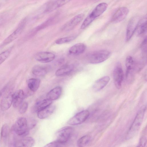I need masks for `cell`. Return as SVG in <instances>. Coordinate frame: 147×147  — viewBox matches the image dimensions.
<instances>
[{"instance_id": "44dd1931", "label": "cell", "mask_w": 147, "mask_h": 147, "mask_svg": "<svg viewBox=\"0 0 147 147\" xmlns=\"http://www.w3.org/2000/svg\"><path fill=\"white\" fill-rule=\"evenodd\" d=\"M49 67L43 65H36L32 68V72L35 76H45L49 70Z\"/></svg>"}, {"instance_id": "484cf974", "label": "cell", "mask_w": 147, "mask_h": 147, "mask_svg": "<svg viewBox=\"0 0 147 147\" xmlns=\"http://www.w3.org/2000/svg\"><path fill=\"white\" fill-rule=\"evenodd\" d=\"M91 137L88 135H85L79 139L77 142L78 147H84L87 145L91 140Z\"/></svg>"}, {"instance_id": "30bf717a", "label": "cell", "mask_w": 147, "mask_h": 147, "mask_svg": "<svg viewBox=\"0 0 147 147\" xmlns=\"http://www.w3.org/2000/svg\"><path fill=\"white\" fill-rule=\"evenodd\" d=\"M55 58L54 54L50 52H42L38 53L35 55V58L38 61L47 63L53 61Z\"/></svg>"}, {"instance_id": "5bb4252c", "label": "cell", "mask_w": 147, "mask_h": 147, "mask_svg": "<svg viewBox=\"0 0 147 147\" xmlns=\"http://www.w3.org/2000/svg\"><path fill=\"white\" fill-rule=\"evenodd\" d=\"M110 80V78L108 76H104L98 79L93 85V89L96 91L101 90L107 85Z\"/></svg>"}, {"instance_id": "4316f807", "label": "cell", "mask_w": 147, "mask_h": 147, "mask_svg": "<svg viewBox=\"0 0 147 147\" xmlns=\"http://www.w3.org/2000/svg\"><path fill=\"white\" fill-rule=\"evenodd\" d=\"M126 71L135 70V63L131 56H128L125 61Z\"/></svg>"}, {"instance_id": "9a60e30c", "label": "cell", "mask_w": 147, "mask_h": 147, "mask_svg": "<svg viewBox=\"0 0 147 147\" xmlns=\"http://www.w3.org/2000/svg\"><path fill=\"white\" fill-rule=\"evenodd\" d=\"M34 139L31 137H25L15 142V146L30 147L34 144Z\"/></svg>"}, {"instance_id": "7a4b0ae2", "label": "cell", "mask_w": 147, "mask_h": 147, "mask_svg": "<svg viewBox=\"0 0 147 147\" xmlns=\"http://www.w3.org/2000/svg\"><path fill=\"white\" fill-rule=\"evenodd\" d=\"M111 53L107 50H100L92 51L88 54L86 56L88 61L92 64L102 63L108 59Z\"/></svg>"}, {"instance_id": "603a6c76", "label": "cell", "mask_w": 147, "mask_h": 147, "mask_svg": "<svg viewBox=\"0 0 147 147\" xmlns=\"http://www.w3.org/2000/svg\"><path fill=\"white\" fill-rule=\"evenodd\" d=\"M40 80L38 78H32L29 79L27 82V85L29 89L32 92H35L40 86Z\"/></svg>"}, {"instance_id": "7c38bea8", "label": "cell", "mask_w": 147, "mask_h": 147, "mask_svg": "<svg viewBox=\"0 0 147 147\" xmlns=\"http://www.w3.org/2000/svg\"><path fill=\"white\" fill-rule=\"evenodd\" d=\"M25 97L26 95L22 90H18L13 93L12 105L13 107L15 108L19 107L23 102Z\"/></svg>"}, {"instance_id": "f546056e", "label": "cell", "mask_w": 147, "mask_h": 147, "mask_svg": "<svg viewBox=\"0 0 147 147\" xmlns=\"http://www.w3.org/2000/svg\"><path fill=\"white\" fill-rule=\"evenodd\" d=\"M76 38V36H70L60 38L56 40L55 43L58 45L69 42L74 40Z\"/></svg>"}, {"instance_id": "52a82bcc", "label": "cell", "mask_w": 147, "mask_h": 147, "mask_svg": "<svg viewBox=\"0 0 147 147\" xmlns=\"http://www.w3.org/2000/svg\"><path fill=\"white\" fill-rule=\"evenodd\" d=\"M90 113L88 111L84 110L79 112L71 117L68 123L72 125H77L84 122L88 118Z\"/></svg>"}, {"instance_id": "d590c367", "label": "cell", "mask_w": 147, "mask_h": 147, "mask_svg": "<svg viewBox=\"0 0 147 147\" xmlns=\"http://www.w3.org/2000/svg\"><path fill=\"white\" fill-rule=\"evenodd\" d=\"M4 22V19L2 18H0V26Z\"/></svg>"}, {"instance_id": "d4e9b609", "label": "cell", "mask_w": 147, "mask_h": 147, "mask_svg": "<svg viewBox=\"0 0 147 147\" xmlns=\"http://www.w3.org/2000/svg\"><path fill=\"white\" fill-rule=\"evenodd\" d=\"M74 68L73 66L72 65H66L58 69L56 71L55 74L57 76L67 75L72 71Z\"/></svg>"}, {"instance_id": "e0dca14e", "label": "cell", "mask_w": 147, "mask_h": 147, "mask_svg": "<svg viewBox=\"0 0 147 147\" xmlns=\"http://www.w3.org/2000/svg\"><path fill=\"white\" fill-rule=\"evenodd\" d=\"M86 48V45L84 43H77L71 47L69 50L70 55H78L83 53Z\"/></svg>"}, {"instance_id": "836d02e7", "label": "cell", "mask_w": 147, "mask_h": 147, "mask_svg": "<svg viewBox=\"0 0 147 147\" xmlns=\"http://www.w3.org/2000/svg\"><path fill=\"white\" fill-rule=\"evenodd\" d=\"M141 48L143 56L146 57L147 53V39L146 37L143 40L141 45Z\"/></svg>"}, {"instance_id": "9c48e42d", "label": "cell", "mask_w": 147, "mask_h": 147, "mask_svg": "<svg viewBox=\"0 0 147 147\" xmlns=\"http://www.w3.org/2000/svg\"><path fill=\"white\" fill-rule=\"evenodd\" d=\"M129 12V9L126 7H121L119 8L112 16L111 22L117 23L122 21L126 18Z\"/></svg>"}, {"instance_id": "6da1fadb", "label": "cell", "mask_w": 147, "mask_h": 147, "mask_svg": "<svg viewBox=\"0 0 147 147\" xmlns=\"http://www.w3.org/2000/svg\"><path fill=\"white\" fill-rule=\"evenodd\" d=\"M146 109L145 107L137 113L127 132L126 137L127 140L133 138L138 131L142 122Z\"/></svg>"}, {"instance_id": "d6a6232c", "label": "cell", "mask_w": 147, "mask_h": 147, "mask_svg": "<svg viewBox=\"0 0 147 147\" xmlns=\"http://www.w3.org/2000/svg\"><path fill=\"white\" fill-rule=\"evenodd\" d=\"M19 111L21 114L25 113L28 108V104L26 102H23L19 106Z\"/></svg>"}, {"instance_id": "83f0119b", "label": "cell", "mask_w": 147, "mask_h": 147, "mask_svg": "<svg viewBox=\"0 0 147 147\" xmlns=\"http://www.w3.org/2000/svg\"><path fill=\"white\" fill-rule=\"evenodd\" d=\"M9 128L7 124H4L2 126L1 131V137L2 140L4 142L6 141L9 135Z\"/></svg>"}, {"instance_id": "ac0fdd59", "label": "cell", "mask_w": 147, "mask_h": 147, "mask_svg": "<svg viewBox=\"0 0 147 147\" xmlns=\"http://www.w3.org/2000/svg\"><path fill=\"white\" fill-rule=\"evenodd\" d=\"M72 0H57L49 4L45 11L50 12L62 6Z\"/></svg>"}, {"instance_id": "1f68e13d", "label": "cell", "mask_w": 147, "mask_h": 147, "mask_svg": "<svg viewBox=\"0 0 147 147\" xmlns=\"http://www.w3.org/2000/svg\"><path fill=\"white\" fill-rule=\"evenodd\" d=\"M66 143L60 142L57 140L55 141L51 142L47 145L45 147H56L63 146Z\"/></svg>"}, {"instance_id": "ba28073f", "label": "cell", "mask_w": 147, "mask_h": 147, "mask_svg": "<svg viewBox=\"0 0 147 147\" xmlns=\"http://www.w3.org/2000/svg\"><path fill=\"white\" fill-rule=\"evenodd\" d=\"M140 20L138 17L134 16L129 21L126 30V40L127 41L130 39L135 32Z\"/></svg>"}, {"instance_id": "2e32d148", "label": "cell", "mask_w": 147, "mask_h": 147, "mask_svg": "<svg viewBox=\"0 0 147 147\" xmlns=\"http://www.w3.org/2000/svg\"><path fill=\"white\" fill-rule=\"evenodd\" d=\"M55 109V106L51 105L38 111L37 116L40 119L47 118L53 113Z\"/></svg>"}, {"instance_id": "cb8c5ba5", "label": "cell", "mask_w": 147, "mask_h": 147, "mask_svg": "<svg viewBox=\"0 0 147 147\" xmlns=\"http://www.w3.org/2000/svg\"><path fill=\"white\" fill-rule=\"evenodd\" d=\"M52 101L47 98L38 100L34 106V109L36 111H38L51 105Z\"/></svg>"}, {"instance_id": "277c9868", "label": "cell", "mask_w": 147, "mask_h": 147, "mask_svg": "<svg viewBox=\"0 0 147 147\" xmlns=\"http://www.w3.org/2000/svg\"><path fill=\"white\" fill-rule=\"evenodd\" d=\"M26 21V18L21 22L17 29L4 40L0 46V48L10 43L20 36L23 31Z\"/></svg>"}, {"instance_id": "e575fe53", "label": "cell", "mask_w": 147, "mask_h": 147, "mask_svg": "<svg viewBox=\"0 0 147 147\" xmlns=\"http://www.w3.org/2000/svg\"><path fill=\"white\" fill-rule=\"evenodd\" d=\"M146 143V138L145 136L141 137L138 146H144Z\"/></svg>"}, {"instance_id": "7402d4cb", "label": "cell", "mask_w": 147, "mask_h": 147, "mask_svg": "<svg viewBox=\"0 0 147 147\" xmlns=\"http://www.w3.org/2000/svg\"><path fill=\"white\" fill-rule=\"evenodd\" d=\"M147 31V19L144 18L140 20L135 32L138 36H141L144 34Z\"/></svg>"}, {"instance_id": "4fadbf2b", "label": "cell", "mask_w": 147, "mask_h": 147, "mask_svg": "<svg viewBox=\"0 0 147 147\" xmlns=\"http://www.w3.org/2000/svg\"><path fill=\"white\" fill-rule=\"evenodd\" d=\"M13 93L11 92L4 96L0 102V108L3 111H5L8 110L11 106L12 104Z\"/></svg>"}, {"instance_id": "d6986e66", "label": "cell", "mask_w": 147, "mask_h": 147, "mask_svg": "<svg viewBox=\"0 0 147 147\" xmlns=\"http://www.w3.org/2000/svg\"><path fill=\"white\" fill-rule=\"evenodd\" d=\"M62 89L59 86L56 87L50 90L47 94V98L52 101L58 99L61 96Z\"/></svg>"}, {"instance_id": "ffe728a7", "label": "cell", "mask_w": 147, "mask_h": 147, "mask_svg": "<svg viewBox=\"0 0 147 147\" xmlns=\"http://www.w3.org/2000/svg\"><path fill=\"white\" fill-rule=\"evenodd\" d=\"M107 4L105 3H102L97 5L90 14L95 18L103 13L107 9Z\"/></svg>"}, {"instance_id": "f1b7e54d", "label": "cell", "mask_w": 147, "mask_h": 147, "mask_svg": "<svg viewBox=\"0 0 147 147\" xmlns=\"http://www.w3.org/2000/svg\"><path fill=\"white\" fill-rule=\"evenodd\" d=\"M13 48V47H12L0 54V65L9 56Z\"/></svg>"}, {"instance_id": "8fae6325", "label": "cell", "mask_w": 147, "mask_h": 147, "mask_svg": "<svg viewBox=\"0 0 147 147\" xmlns=\"http://www.w3.org/2000/svg\"><path fill=\"white\" fill-rule=\"evenodd\" d=\"M84 16L83 14L77 15L65 24L62 27V29L66 30L72 29L82 20Z\"/></svg>"}, {"instance_id": "8992f818", "label": "cell", "mask_w": 147, "mask_h": 147, "mask_svg": "<svg viewBox=\"0 0 147 147\" xmlns=\"http://www.w3.org/2000/svg\"><path fill=\"white\" fill-rule=\"evenodd\" d=\"M74 131L70 127H64L60 129L56 134V140L66 143L71 137Z\"/></svg>"}, {"instance_id": "4dcf8cb0", "label": "cell", "mask_w": 147, "mask_h": 147, "mask_svg": "<svg viewBox=\"0 0 147 147\" xmlns=\"http://www.w3.org/2000/svg\"><path fill=\"white\" fill-rule=\"evenodd\" d=\"M95 19L90 14L86 17L82 23L81 26V29H83L86 28Z\"/></svg>"}, {"instance_id": "3957f363", "label": "cell", "mask_w": 147, "mask_h": 147, "mask_svg": "<svg viewBox=\"0 0 147 147\" xmlns=\"http://www.w3.org/2000/svg\"><path fill=\"white\" fill-rule=\"evenodd\" d=\"M28 121L24 117H20L17 120L13 126L14 132L19 136L24 137L29 133Z\"/></svg>"}, {"instance_id": "5b68a950", "label": "cell", "mask_w": 147, "mask_h": 147, "mask_svg": "<svg viewBox=\"0 0 147 147\" xmlns=\"http://www.w3.org/2000/svg\"><path fill=\"white\" fill-rule=\"evenodd\" d=\"M113 79L114 84L118 89L121 87L123 79V73L121 63L117 62L115 65L113 73Z\"/></svg>"}]
</instances>
